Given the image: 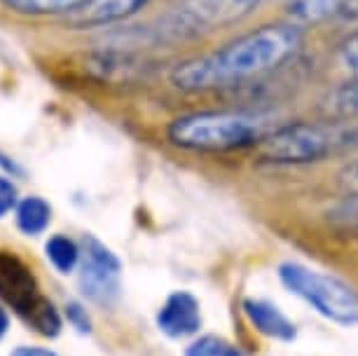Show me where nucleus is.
I'll list each match as a JSON object with an SVG mask.
<instances>
[{
  "instance_id": "1",
  "label": "nucleus",
  "mask_w": 358,
  "mask_h": 356,
  "mask_svg": "<svg viewBox=\"0 0 358 356\" xmlns=\"http://www.w3.org/2000/svg\"><path fill=\"white\" fill-rule=\"evenodd\" d=\"M305 43L293 22L262 24L204 55L180 59L169 69V85L187 94L220 92L246 85L288 64Z\"/></svg>"
},
{
  "instance_id": "2",
  "label": "nucleus",
  "mask_w": 358,
  "mask_h": 356,
  "mask_svg": "<svg viewBox=\"0 0 358 356\" xmlns=\"http://www.w3.org/2000/svg\"><path fill=\"white\" fill-rule=\"evenodd\" d=\"M276 127V118L262 111H192L166 124V141L187 152L218 155L258 148Z\"/></svg>"
},
{
  "instance_id": "3",
  "label": "nucleus",
  "mask_w": 358,
  "mask_h": 356,
  "mask_svg": "<svg viewBox=\"0 0 358 356\" xmlns=\"http://www.w3.org/2000/svg\"><path fill=\"white\" fill-rule=\"evenodd\" d=\"M349 150L347 122H286L269 131L255 148L267 164L305 166Z\"/></svg>"
},
{
  "instance_id": "4",
  "label": "nucleus",
  "mask_w": 358,
  "mask_h": 356,
  "mask_svg": "<svg viewBox=\"0 0 358 356\" xmlns=\"http://www.w3.org/2000/svg\"><path fill=\"white\" fill-rule=\"evenodd\" d=\"M262 0H185L183 5L162 15L152 26L138 33L150 43H180L199 38L201 33L218 31L244 22L260 8Z\"/></svg>"
},
{
  "instance_id": "5",
  "label": "nucleus",
  "mask_w": 358,
  "mask_h": 356,
  "mask_svg": "<svg viewBox=\"0 0 358 356\" xmlns=\"http://www.w3.org/2000/svg\"><path fill=\"white\" fill-rule=\"evenodd\" d=\"M0 302L45 338H57L62 333L64 314L50 298L40 293L33 270L10 248H0Z\"/></svg>"
},
{
  "instance_id": "6",
  "label": "nucleus",
  "mask_w": 358,
  "mask_h": 356,
  "mask_svg": "<svg viewBox=\"0 0 358 356\" xmlns=\"http://www.w3.org/2000/svg\"><path fill=\"white\" fill-rule=\"evenodd\" d=\"M279 279L290 293L340 326H358V291L347 281L302 263L279 265Z\"/></svg>"
},
{
  "instance_id": "7",
  "label": "nucleus",
  "mask_w": 358,
  "mask_h": 356,
  "mask_svg": "<svg viewBox=\"0 0 358 356\" xmlns=\"http://www.w3.org/2000/svg\"><path fill=\"white\" fill-rule=\"evenodd\" d=\"M122 260L94 234L83 237V260H80V291L90 302L99 307H113L120 300Z\"/></svg>"
},
{
  "instance_id": "8",
  "label": "nucleus",
  "mask_w": 358,
  "mask_h": 356,
  "mask_svg": "<svg viewBox=\"0 0 358 356\" xmlns=\"http://www.w3.org/2000/svg\"><path fill=\"white\" fill-rule=\"evenodd\" d=\"M80 69L87 78L101 85H129L148 78L152 71V62L131 47L108 45L101 50L85 52Z\"/></svg>"
},
{
  "instance_id": "9",
  "label": "nucleus",
  "mask_w": 358,
  "mask_h": 356,
  "mask_svg": "<svg viewBox=\"0 0 358 356\" xmlns=\"http://www.w3.org/2000/svg\"><path fill=\"white\" fill-rule=\"evenodd\" d=\"M155 0H90L76 15L66 17V26L76 31L110 29L115 24L129 22L131 17L148 10Z\"/></svg>"
},
{
  "instance_id": "10",
  "label": "nucleus",
  "mask_w": 358,
  "mask_h": 356,
  "mask_svg": "<svg viewBox=\"0 0 358 356\" xmlns=\"http://www.w3.org/2000/svg\"><path fill=\"white\" fill-rule=\"evenodd\" d=\"M155 321H157V328L166 338H190L201 328L199 300L187 291H173L164 300V305L159 307Z\"/></svg>"
},
{
  "instance_id": "11",
  "label": "nucleus",
  "mask_w": 358,
  "mask_h": 356,
  "mask_svg": "<svg viewBox=\"0 0 358 356\" xmlns=\"http://www.w3.org/2000/svg\"><path fill=\"white\" fill-rule=\"evenodd\" d=\"M241 310H244V317L248 319V324L258 333L267 335V338H272V340H279V342L295 340V335H297L295 324L279 310V307L272 305V302L246 298L241 302Z\"/></svg>"
},
{
  "instance_id": "12",
  "label": "nucleus",
  "mask_w": 358,
  "mask_h": 356,
  "mask_svg": "<svg viewBox=\"0 0 358 356\" xmlns=\"http://www.w3.org/2000/svg\"><path fill=\"white\" fill-rule=\"evenodd\" d=\"M90 0H0V8L26 19L71 17Z\"/></svg>"
},
{
  "instance_id": "13",
  "label": "nucleus",
  "mask_w": 358,
  "mask_h": 356,
  "mask_svg": "<svg viewBox=\"0 0 358 356\" xmlns=\"http://www.w3.org/2000/svg\"><path fill=\"white\" fill-rule=\"evenodd\" d=\"M52 223V206L40 194L22 197L15 209V225L24 237H38Z\"/></svg>"
},
{
  "instance_id": "14",
  "label": "nucleus",
  "mask_w": 358,
  "mask_h": 356,
  "mask_svg": "<svg viewBox=\"0 0 358 356\" xmlns=\"http://www.w3.org/2000/svg\"><path fill=\"white\" fill-rule=\"evenodd\" d=\"M340 5L342 0H286L283 10H286L288 22L305 29V26L321 24L326 19L335 17Z\"/></svg>"
},
{
  "instance_id": "15",
  "label": "nucleus",
  "mask_w": 358,
  "mask_h": 356,
  "mask_svg": "<svg viewBox=\"0 0 358 356\" xmlns=\"http://www.w3.org/2000/svg\"><path fill=\"white\" fill-rule=\"evenodd\" d=\"M323 111L333 118V122L358 120V76H351L347 83L337 85L323 101Z\"/></svg>"
},
{
  "instance_id": "16",
  "label": "nucleus",
  "mask_w": 358,
  "mask_h": 356,
  "mask_svg": "<svg viewBox=\"0 0 358 356\" xmlns=\"http://www.w3.org/2000/svg\"><path fill=\"white\" fill-rule=\"evenodd\" d=\"M45 258L59 274H71L83 260V246L66 234H52L45 241Z\"/></svg>"
},
{
  "instance_id": "17",
  "label": "nucleus",
  "mask_w": 358,
  "mask_h": 356,
  "mask_svg": "<svg viewBox=\"0 0 358 356\" xmlns=\"http://www.w3.org/2000/svg\"><path fill=\"white\" fill-rule=\"evenodd\" d=\"M185 356H244L234 345L218 335H201L194 342H190L185 349Z\"/></svg>"
},
{
  "instance_id": "18",
  "label": "nucleus",
  "mask_w": 358,
  "mask_h": 356,
  "mask_svg": "<svg viewBox=\"0 0 358 356\" xmlns=\"http://www.w3.org/2000/svg\"><path fill=\"white\" fill-rule=\"evenodd\" d=\"M335 62L342 71H347L349 76H358V29L351 31L349 36L337 45Z\"/></svg>"
},
{
  "instance_id": "19",
  "label": "nucleus",
  "mask_w": 358,
  "mask_h": 356,
  "mask_svg": "<svg viewBox=\"0 0 358 356\" xmlns=\"http://www.w3.org/2000/svg\"><path fill=\"white\" fill-rule=\"evenodd\" d=\"M328 220L342 227H358V194H347L328 211Z\"/></svg>"
},
{
  "instance_id": "20",
  "label": "nucleus",
  "mask_w": 358,
  "mask_h": 356,
  "mask_svg": "<svg viewBox=\"0 0 358 356\" xmlns=\"http://www.w3.org/2000/svg\"><path fill=\"white\" fill-rule=\"evenodd\" d=\"M64 319L69 321V324L76 328L78 333H83V335L92 333V317H90V312H87V307L80 305V302H76V300L66 302V305H64Z\"/></svg>"
},
{
  "instance_id": "21",
  "label": "nucleus",
  "mask_w": 358,
  "mask_h": 356,
  "mask_svg": "<svg viewBox=\"0 0 358 356\" xmlns=\"http://www.w3.org/2000/svg\"><path fill=\"white\" fill-rule=\"evenodd\" d=\"M17 204H19L17 183L10 176L0 173V218H5V216H10V213H15Z\"/></svg>"
},
{
  "instance_id": "22",
  "label": "nucleus",
  "mask_w": 358,
  "mask_h": 356,
  "mask_svg": "<svg viewBox=\"0 0 358 356\" xmlns=\"http://www.w3.org/2000/svg\"><path fill=\"white\" fill-rule=\"evenodd\" d=\"M340 183L347 187L351 194H358V159H351V162L342 166Z\"/></svg>"
},
{
  "instance_id": "23",
  "label": "nucleus",
  "mask_w": 358,
  "mask_h": 356,
  "mask_svg": "<svg viewBox=\"0 0 358 356\" xmlns=\"http://www.w3.org/2000/svg\"><path fill=\"white\" fill-rule=\"evenodd\" d=\"M337 22L347 24V26H354L358 29V0H342L340 10L335 15Z\"/></svg>"
},
{
  "instance_id": "24",
  "label": "nucleus",
  "mask_w": 358,
  "mask_h": 356,
  "mask_svg": "<svg viewBox=\"0 0 358 356\" xmlns=\"http://www.w3.org/2000/svg\"><path fill=\"white\" fill-rule=\"evenodd\" d=\"M0 173H5V176H10V178H22L24 176V169L19 166L15 159L8 157L5 152H0Z\"/></svg>"
},
{
  "instance_id": "25",
  "label": "nucleus",
  "mask_w": 358,
  "mask_h": 356,
  "mask_svg": "<svg viewBox=\"0 0 358 356\" xmlns=\"http://www.w3.org/2000/svg\"><path fill=\"white\" fill-rule=\"evenodd\" d=\"M10 356H59L54 349H47V347H31V345H22V347H15L12 349Z\"/></svg>"
},
{
  "instance_id": "26",
  "label": "nucleus",
  "mask_w": 358,
  "mask_h": 356,
  "mask_svg": "<svg viewBox=\"0 0 358 356\" xmlns=\"http://www.w3.org/2000/svg\"><path fill=\"white\" fill-rule=\"evenodd\" d=\"M8 331H10V314H8V307L0 302V340L8 335Z\"/></svg>"
},
{
  "instance_id": "27",
  "label": "nucleus",
  "mask_w": 358,
  "mask_h": 356,
  "mask_svg": "<svg viewBox=\"0 0 358 356\" xmlns=\"http://www.w3.org/2000/svg\"><path fill=\"white\" fill-rule=\"evenodd\" d=\"M347 136H349V150L351 148H358V120L347 122Z\"/></svg>"
}]
</instances>
